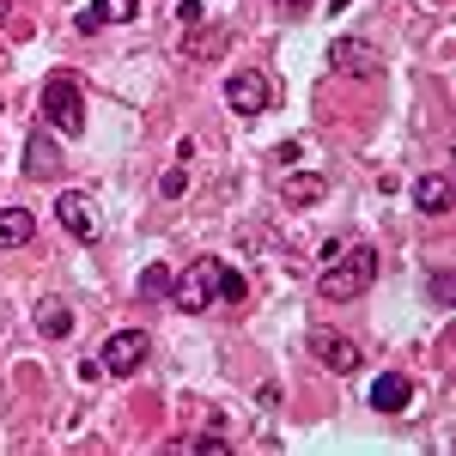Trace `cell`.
Returning a JSON list of instances; mask_svg holds the SVG:
<instances>
[{"label":"cell","instance_id":"cell-3","mask_svg":"<svg viewBox=\"0 0 456 456\" xmlns=\"http://www.w3.org/2000/svg\"><path fill=\"white\" fill-rule=\"evenodd\" d=\"M55 219H61V232H68L73 244H98V238H104V213H98V201H92V189L55 195Z\"/></svg>","mask_w":456,"mask_h":456},{"label":"cell","instance_id":"cell-1","mask_svg":"<svg viewBox=\"0 0 456 456\" xmlns=\"http://www.w3.org/2000/svg\"><path fill=\"white\" fill-rule=\"evenodd\" d=\"M371 281H378V249H371V244H353V238H347V244L322 262L316 292H322V298H335V305H347V298H359Z\"/></svg>","mask_w":456,"mask_h":456},{"label":"cell","instance_id":"cell-4","mask_svg":"<svg viewBox=\"0 0 456 456\" xmlns=\"http://www.w3.org/2000/svg\"><path fill=\"white\" fill-rule=\"evenodd\" d=\"M219 268H225V262H213V256L189 262V268L176 274V286H171V305H176V311H208L213 298H219Z\"/></svg>","mask_w":456,"mask_h":456},{"label":"cell","instance_id":"cell-2","mask_svg":"<svg viewBox=\"0 0 456 456\" xmlns=\"http://www.w3.org/2000/svg\"><path fill=\"white\" fill-rule=\"evenodd\" d=\"M37 104H43V128H49L55 141H73V134L86 128V86H79L73 73H49Z\"/></svg>","mask_w":456,"mask_h":456},{"label":"cell","instance_id":"cell-21","mask_svg":"<svg viewBox=\"0 0 456 456\" xmlns=\"http://www.w3.org/2000/svg\"><path fill=\"white\" fill-rule=\"evenodd\" d=\"M183 189H189V171H183V165H171V171L159 176V195H165V201H176Z\"/></svg>","mask_w":456,"mask_h":456},{"label":"cell","instance_id":"cell-23","mask_svg":"<svg viewBox=\"0 0 456 456\" xmlns=\"http://www.w3.org/2000/svg\"><path fill=\"white\" fill-rule=\"evenodd\" d=\"M347 6H353V0H329V12H347Z\"/></svg>","mask_w":456,"mask_h":456},{"label":"cell","instance_id":"cell-5","mask_svg":"<svg viewBox=\"0 0 456 456\" xmlns=\"http://www.w3.org/2000/svg\"><path fill=\"white\" fill-rule=\"evenodd\" d=\"M146 359H152V335L146 329H116L104 341V353H98V371H110V378H134Z\"/></svg>","mask_w":456,"mask_h":456},{"label":"cell","instance_id":"cell-13","mask_svg":"<svg viewBox=\"0 0 456 456\" xmlns=\"http://www.w3.org/2000/svg\"><path fill=\"white\" fill-rule=\"evenodd\" d=\"M281 195H286V208H316V201L329 195V176H316V171L286 176V183H281Z\"/></svg>","mask_w":456,"mask_h":456},{"label":"cell","instance_id":"cell-7","mask_svg":"<svg viewBox=\"0 0 456 456\" xmlns=\"http://www.w3.org/2000/svg\"><path fill=\"white\" fill-rule=\"evenodd\" d=\"M305 341H311V353L329 365V371H341V378H347V371H359V359H365V347H359L353 335H341V329H311Z\"/></svg>","mask_w":456,"mask_h":456},{"label":"cell","instance_id":"cell-10","mask_svg":"<svg viewBox=\"0 0 456 456\" xmlns=\"http://www.w3.org/2000/svg\"><path fill=\"white\" fill-rule=\"evenodd\" d=\"M37 335H43V341H68L73 335V305L68 298H55V292L37 298Z\"/></svg>","mask_w":456,"mask_h":456},{"label":"cell","instance_id":"cell-15","mask_svg":"<svg viewBox=\"0 0 456 456\" xmlns=\"http://www.w3.org/2000/svg\"><path fill=\"white\" fill-rule=\"evenodd\" d=\"M86 12L98 19V31H104V25H134V19H141V0H92Z\"/></svg>","mask_w":456,"mask_h":456},{"label":"cell","instance_id":"cell-19","mask_svg":"<svg viewBox=\"0 0 456 456\" xmlns=\"http://www.w3.org/2000/svg\"><path fill=\"white\" fill-rule=\"evenodd\" d=\"M426 292H432V305H438V311H451V305H456V281H451V268H432Z\"/></svg>","mask_w":456,"mask_h":456},{"label":"cell","instance_id":"cell-6","mask_svg":"<svg viewBox=\"0 0 456 456\" xmlns=\"http://www.w3.org/2000/svg\"><path fill=\"white\" fill-rule=\"evenodd\" d=\"M225 104L238 110V116H262V110H274V79L256 73V68L232 73V79H225Z\"/></svg>","mask_w":456,"mask_h":456},{"label":"cell","instance_id":"cell-8","mask_svg":"<svg viewBox=\"0 0 456 456\" xmlns=\"http://www.w3.org/2000/svg\"><path fill=\"white\" fill-rule=\"evenodd\" d=\"M329 68L341 73V79H378V49L371 43H359V37H341V43H329Z\"/></svg>","mask_w":456,"mask_h":456},{"label":"cell","instance_id":"cell-14","mask_svg":"<svg viewBox=\"0 0 456 456\" xmlns=\"http://www.w3.org/2000/svg\"><path fill=\"white\" fill-rule=\"evenodd\" d=\"M37 238V219L25 208H0V249H19Z\"/></svg>","mask_w":456,"mask_h":456},{"label":"cell","instance_id":"cell-11","mask_svg":"<svg viewBox=\"0 0 456 456\" xmlns=\"http://www.w3.org/2000/svg\"><path fill=\"white\" fill-rule=\"evenodd\" d=\"M408 195H414V208L426 213V219H438V213H451V201H456V189H451V176H420V183H414V189H408Z\"/></svg>","mask_w":456,"mask_h":456},{"label":"cell","instance_id":"cell-20","mask_svg":"<svg viewBox=\"0 0 456 456\" xmlns=\"http://www.w3.org/2000/svg\"><path fill=\"white\" fill-rule=\"evenodd\" d=\"M244 298H249L244 274H238V268H219V305H244Z\"/></svg>","mask_w":456,"mask_h":456},{"label":"cell","instance_id":"cell-16","mask_svg":"<svg viewBox=\"0 0 456 456\" xmlns=\"http://www.w3.org/2000/svg\"><path fill=\"white\" fill-rule=\"evenodd\" d=\"M165 451H171V456H225L232 444H225V438H201V432H195V438H171Z\"/></svg>","mask_w":456,"mask_h":456},{"label":"cell","instance_id":"cell-24","mask_svg":"<svg viewBox=\"0 0 456 456\" xmlns=\"http://www.w3.org/2000/svg\"><path fill=\"white\" fill-rule=\"evenodd\" d=\"M0 19H6V0H0Z\"/></svg>","mask_w":456,"mask_h":456},{"label":"cell","instance_id":"cell-22","mask_svg":"<svg viewBox=\"0 0 456 456\" xmlns=\"http://www.w3.org/2000/svg\"><path fill=\"white\" fill-rule=\"evenodd\" d=\"M281 12H286V19H305V12H311V0H281Z\"/></svg>","mask_w":456,"mask_h":456},{"label":"cell","instance_id":"cell-12","mask_svg":"<svg viewBox=\"0 0 456 456\" xmlns=\"http://www.w3.org/2000/svg\"><path fill=\"white\" fill-rule=\"evenodd\" d=\"M55 171H61V146H55L49 128H37L25 141V176H55Z\"/></svg>","mask_w":456,"mask_h":456},{"label":"cell","instance_id":"cell-17","mask_svg":"<svg viewBox=\"0 0 456 456\" xmlns=\"http://www.w3.org/2000/svg\"><path fill=\"white\" fill-rule=\"evenodd\" d=\"M176 274L165 268V262H152V268H141V298H171Z\"/></svg>","mask_w":456,"mask_h":456},{"label":"cell","instance_id":"cell-9","mask_svg":"<svg viewBox=\"0 0 456 456\" xmlns=\"http://www.w3.org/2000/svg\"><path fill=\"white\" fill-rule=\"evenodd\" d=\"M365 402H371L378 414H408V408H414V384H408L402 371H384L378 384L365 389Z\"/></svg>","mask_w":456,"mask_h":456},{"label":"cell","instance_id":"cell-18","mask_svg":"<svg viewBox=\"0 0 456 456\" xmlns=\"http://www.w3.org/2000/svg\"><path fill=\"white\" fill-rule=\"evenodd\" d=\"M219 43H225V25H213V31H195L183 49L195 55V61H208V55H219Z\"/></svg>","mask_w":456,"mask_h":456}]
</instances>
